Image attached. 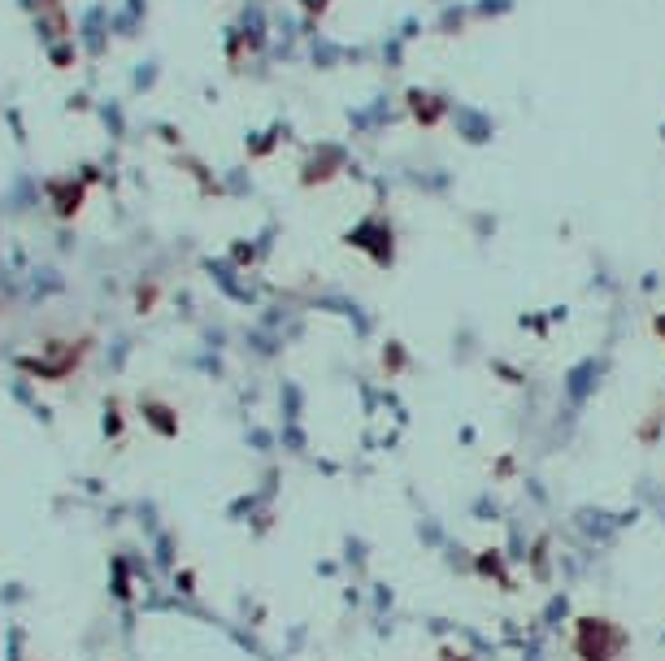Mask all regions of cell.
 <instances>
[{
    "instance_id": "2",
    "label": "cell",
    "mask_w": 665,
    "mask_h": 661,
    "mask_svg": "<svg viewBox=\"0 0 665 661\" xmlns=\"http://www.w3.org/2000/svg\"><path fill=\"white\" fill-rule=\"evenodd\" d=\"M657 336H661V340H665V314H661V318H657Z\"/></svg>"
},
{
    "instance_id": "1",
    "label": "cell",
    "mask_w": 665,
    "mask_h": 661,
    "mask_svg": "<svg viewBox=\"0 0 665 661\" xmlns=\"http://www.w3.org/2000/svg\"><path fill=\"white\" fill-rule=\"evenodd\" d=\"M569 648L579 661H626L630 657V636H626L622 622L583 614L569 626Z\"/></svg>"
}]
</instances>
